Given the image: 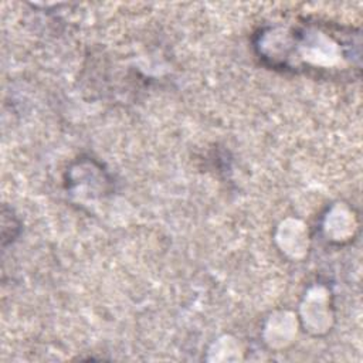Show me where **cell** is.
Instances as JSON below:
<instances>
[{
  "mask_svg": "<svg viewBox=\"0 0 363 363\" xmlns=\"http://www.w3.org/2000/svg\"><path fill=\"white\" fill-rule=\"evenodd\" d=\"M255 37L257 55L271 69L337 81L360 75L362 41L354 27L303 17L262 27Z\"/></svg>",
  "mask_w": 363,
  "mask_h": 363,
  "instance_id": "cell-1",
  "label": "cell"
}]
</instances>
